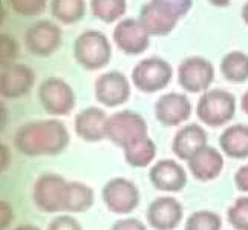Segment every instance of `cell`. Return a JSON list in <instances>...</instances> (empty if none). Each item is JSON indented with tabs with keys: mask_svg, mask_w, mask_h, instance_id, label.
<instances>
[{
	"mask_svg": "<svg viewBox=\"0 0 248 230\" xmlns=\"http://www.w3.org/2000/svg\"><path fill=\"white\" fill-rule=\"evenodd\" d=\"M74 57L81 68L88 71H97L110 62L112 46L103 33L89 30L75 38Z\"/></svg>",
	"mask_w": 248,
	"mask_h": 230,
	"instance_id": "cell-2",
	"label": "cell"
},
{
	"mask_svg": "<svg viewBox=\"0 0 248 230\" xmlns=\"http://www.w3.org/2000/svg\"><path fill=\"white\" fill-rule=\"evenodd\" d=\"M234 184L241 192H247V194H248V163L236 170Z\"/></svg>",
	"mask_w": 248,
	"mask_h": 230,
	"instance_id": "cell-34",
	"label": "cell"
},
{
	"mask_svg": "<svg viewBox=\"0 0 248 230\" xmlns=\"http://www.w3.org/2000/svg\"><path fill=\"white\" fill-rule=\"evenodd\" d=\"M152 186L161 192H181L187 184L184 167L175 160H159L149 170Z\"/></svg>",
	"mask_w": 248,
	"mask_h": 230,
	"instance_id": "cell-16",
	"label": "cell"
},
{
	"mask_svg": "<svg viewBox=\"0 0 248 230\" xmlns=\"http://www.w3.org/2000/svg\"><path fill=\"white\" fill-rule=\"evenodd\" d=\"M34 82L35 74L30 66L9 63L2 68L0 91H2V95L5 99H18L32 89Z\"/></svg>",
	"mask_w": 248,
	"mask_h": 230,
	"instance_id": "cell-15",
	"label": "cell"
},
{
	"mask_svg": "<svg viewBox=\"0 0 248 230\" xmlns=\"http://www.w3.org/2000/svg\"><path fill=\"white\" fill-rule=\"evenodd\" d=\"M221 72L224 79L232 83H244L248 80V54L232 51L222 57Z\"/></svg>",
	"mask_w": 248,
	"mask_h": 230,
	"instance_id": "cell-24",
	"label": "cell"
},
{
	"mask_svg": "<svg viewBox=\"0 0 248 230\" xmlns=\"http://www.w3.org/2000/svg\"><path fill=\"white\" fill-rule=\"evenodd\" d=\"M208 2L213 6H217V8H224V6L230 5V0H208Z\"/></svg>",
	"mask_w": 248,
	"mask_h": 230,
	"instance_id": "cell-37",
	"label": "cell"
},
{
	"mask_svg": "<svg viewBox=\"0 0 248 230\" xmlns=\"http://www.w3.org/2000/svg\"><path fill=\"white\" fill-rule=\"evenodd\" d=\"M171 65L161 57H147L137 63L132 71V83L141 92L152 94L163 91L171 80Z\"/></svg>",
	"mask_w": 248,
	"mask_h": 230,
	"instance_id": "cell-6",
	"label": "cell"
},
{
	"mask_svg": "<svg viewBox=\"0 0 248 230\" xmlns=\"http://www.w3.org/2000/svg\"><path fill=\"white\" fill-rule=\"evenodd\" d=\"M215 80V66L201 55L187 57L178 68V83L187 92H205Z\"/></svg>",
	"mask_w": 248,
	"mask_h": 230,
	"instance_id": "cell-8",
	"label": "cell"
},
{
	"mask_svg": "<svg viewBox=\"0 0 248 230\" xmlns=\"http://www.w3.org/2000/svg\"><path fill=\"white\" fill-rule=\"evenodd\" d=\"M11 8L23 17H34L45 11L47 0H8Z\"/></svg>",
	"mask_w": 248,
	"mask_h": 230,
	"instance_id": "cell-29",
	"label": "cell"
},
{
	"mask_svg": "<svg viewBox=\"0 0 248 230\" xmlns=\"http://www.w3.org/2000/svg\"><path fill=\"white\" fill-rule=\"evenodd\" d=\"M101 198L109 212L117 215H127L140 204V190L133 181L117 177L103 186Z\"/></svg>",
	"mask_w": 248,
	"mask_h": 230,
	"instance_id": "cell-7",
	"label": "cell"
},
{
	"mask_svg": "<svg viewBox=\"0 0 248 230\" xmlns=\"http://www.w3.org/2000/svg\"><path fill=\"white\" fill-rule=\"evenodd\" d=\"M183 216V204L173 197H159L147 207V223L155 230H175Z\"/></svg>",
	"mask_w": 248,
	"mask_h": 230,
	"instance_id": "cell-14",
	"label": "cell"
},
{
	"mask_svg": "<svg viewBox=\"0 0 248 230\" xmlns=\"http://www.w3.org/2000/svg\"><path fill=\"white\" fill-rule=\"evenodd\" d=\"M198 118L205 126H225L236 114V99L232 92L224 89H208L202 92L196 106Z\"/></svg>",
	"mask_w": 248,
	"mask_h": 230,
	"instance_id": "cell-3",
	"label": "cell"
},
{
	"mask_svg": "<svg viewBox=\"0 0 248 230\" xmlns=\"http://www.w3.org/2000/svg\"><path fill=\"white\" fill-rule=\"evenodd\" d=\"M13 230H40V229L34 224H20V226H16Z\"/></svg>",
	"mask_w": 248,
	"mask_h": 230,
	"instance_id": "cell-38",
	"label": "cell"
},
{
	"mask_svg": "<svg viewBox=\"0 0 248 230\" xmlns=\"http://www.w3.org/2000/svg\"><path fill=\"white\" fill-rule=\"evenodd\" d=\"M124 150V160L130 167H147L156 157V145L150 137L132 143Z\"/></svg>",
	"mask_w": 248,
	"mask_h": 230,
	"instance_id": "cell-23",
	"label": "cell"
},
{
	"mask_svg": "<svg viewBox=\"0 0 248 230\" xmlns=\"http://www.w3.org/2000/svg\"><path fill=\"white\" fill-rule=\"evenodd\" d=\"M222 219L212 210H196L187 218L184 230H221Z\"/></svg>",
	"mask_w": 248,
	"mask_h": 230,
	"instance_id": "cell-27",
	"label": "cell"
},
{
	"mask_svg": "<svg viewBox=\"0 0 248 230\" xmlns=\"http://www.w3.org/2000/svg\"><path fill=\"white\" fill-rule=\"evenodd\" d=\"M16 42L13 37L2 35V65H9L16 57Z\"/></svg>",
	"mask_w": 248,
	"mask_h": 230,
	"instance_id": "cell-32",
	"label": "cell"
},
{
	"mask_svg": "<svg viewBox=\"0 0 248 230\" xmlns=\"http://www.w3.org/2000/svg\"><path fill=\"white\" fill-rule=\"evenodd\" d=\"M46 230H83L81 224L71 215H59L49 223Z\"/></svg>",
	"mask_w": 248,
	"mask_h": 230,
	"instance_id": "cell-31",
	"label": "cell"
},
{
	"mask_svg": "<svg viewBox=\"0 0 248 230\" xmlns=\"http://www.w3.org/2000/svg\"><path fill=\"white\" fill-rule=\"evenodd\" d=\"M39 100L49 115H66L75 106V94L69 83L59 77H47L39 88Z\"/></svg>",
	"mask_w": 248,
	"mask_h": 230,
	"instance_id": "cell-9",
	"label": "cell"
},
{
	"mask_svg": "<svg viewBox=\"0 0 248 230\" xmlns=\"http://www.w3.org/2000/svg\"><path fill=\"white\" fill-rule=\"evenodd\" d=\"M192 177L198 181H212L221 175L224 169V157L213 146H204L187 161Z\"/></svg>",
	"mask_w": 248,
	"mask_h": 230,
	"instance_id": "cell-18",
	"label": "cell"
},
{
	"mask_svg": "<svg viewBox=\"0 0 248 230\" xmlns=\"http://www.w3.org/2000/svg\"><path fill=\"white\" fill-rule=\"evenodd\" d=\"M241 108H242V111L248 115V89L244 92L242 99H241Z\"/></svg>",
	"mask_w": 248,
	"mask_h": 230,
	"instance_id": "cell-36",
	"label": "cell"
},
{
	"mask_svg": "<svg viewBox=\"0 0 248 230\" xmlns=\"http://www.w3.org/2000/svg\"><path fill=\"white\" fill-rule=\"evenodd\" d=\"M138 20L142 25V28L147 31L149 35L163 37L175 30L179 18H176L173 14H170L167 9H164L163 6H159L150 0V2L141 6Z\"/></svg>",
	"mask_w": 248,
	"mask_h": 230,
	"instance_id": "cell-19",
	"label": "cell"
},
{
	"mask_svg": "<svg viewBox=\"0 0 248 230\" xmlns=\"http://www.w3.org/2000/svg\"><path fill=\"white\" fill-rule=\"evenodd\" d=\"M152 2L163 6L170 14H173L176 18L184 17L193 6V0H152Z\"/></svg>",
	"mask_w": 248,
	"mask_h": 230,
	"instance_id": "cell-30",
	"label": "cell"
},
{
	"mask_svg": "<svg viewBox=\"0 0 248 230\" xmlns=\"http://www.w3.org/2000/svg\"><path fill=\"white\" fill-rule=\"evenodd\" d=\"M51 13L59 22L72 25L84 17L86 3L84 0H51Z\"/></svg>",
	"mask_w": 248,
	"mask_h": 230,
	"instance_id": "cell-25",
	"label": "cell"
},
{
	"mask_svg": "<svg viewBox=\"0 0 248 230\" xmlns=\"http://www.w3.org/2000/svg\"><path fill=\"white\" fill-rule=\"evenodd\" d=\"M242 18H244V22L248 25V0H247L244 8H242Z\"/></svg>",
	"mask_w": 248,
	"mask_h": 230,
	"instance_id": "cell-39",
	"label": "cell"
},
{
	"mask_svg": "<svg viewBox=\"0 0 248 230\" xmlns=\"http://www.w3.org/2000/svg\"><path fill=\"white\" fill-rule=\"evenodd\" d=\"M69 132L57 118L35 120L14 133L16 149L26 157H54L69 146Z\"/></svg>",
	"mask_w": 248,
	"mask_h": 230,
	"instance_id": "cell-1",
	"label": "cell"
},
{
	"mask_svg": "<svg viewBox=\"0 0 248 230\" xmlns=\"http://www.w3.org/2000/svg\"><path fill=\"white\" fill-rule=\"evenodd\" d=\"M6 207H8V203H6V201H2V229H5V226H6V215H8L9 218H13L11 206H9L8 210H6Z\"/></svg>",
	"mask_w": 248,
	"mask_h": 230,
	"instance_id": "cell-35",
	"label": "cell"
},
{
	"mask_svg": "<svg viewBox=\"0 0 248 230\" xmlns=\"http://www.w3.org/2000/svg\"><path fill=\"white\" fill-rule=\"evenodd\" d=\"M207 138L208 135L202 126L196 123L187 124L175 133L173 141H171V150L179 160L188 161L199 149L207 146Z\"/></svg>",
	"mask_w": 248,
	"mask_h": 230,
	"instance_id": "cell-20",
	"label": "cell"
},
{
	"mask_svg": "<svg viewBox=\"0 0 248 230\" xmlns=\"http://www.w3.org/2000/svg\"><path fill=\"white\" fill-rule=\"evenodd\" d=\"M93 92L98 103L108 108H117L129 100L130 82L123 72L109 71L95 80Z\"/></svg>",
	"mask_w": 248,
	"mask_h": 230,
	"instance_id": "cell-10",
	"label": "cell"
},
{
	"mask_svg": "<svg viewBox=\"0 0 248 230\" xmlns=\"http://www.w3.org/2000/svg\"><path fill=\"white\" fill-rule=\"evenodd\" d=\"M108 120L109 117L103 109L91 106L75 115L74 128L81 140L98 143L108 138Z\"/></svg>",
	"mask_w": 248,
	"mask_h": 230,
	"instance_id": "cell-17",
	"label": "cell"
},
{
	"mask_svg": "<svg viewBox=\"0 0 248 230\" xmlns=\"http://www.w3.org/2000/svg\"><path fill=\"white\" fill-rule=\"evenodd\" d=\"M68 183L62 175L46 172L35 180L32 187V201L45 214H59L64 209Z\"/></svg>",
	"mask_w": 248,
	"mask_h": 230,
	"instance_id": "cell-5",
	"label": "cell"
},
{
	"mask_svg": "<svg viewBox=\"0 0 248 230\" xmlns=\"http://www.w3.org/2000/svg\"><path fill=\"white\" fill-rule=\"evenodd\" d=\"M227 219L234 230H248V197L237 198L228 207Z\"/></svg>",
	"mask_w": 248,
	"mask_h": 230,
	"instance_id": "cell-28",
	"label": "cell"
},
{
	"mask_svg": "<svg viewBox=\"0 0 248 230\" xmlns=\"http://www.w3.org/2000/svg\"><path fill=\"white\" fill-rule=\"evenodd\" d=\"M95 195L93 190L80 181H69L66 189L63 214H80L86 212L93 206Z\"/></svg>",
	"mask_w": 248,
	"mask_h": 230,
	"instance_id": "cell-22",
	"label": "cell"
},
{
	"mask_svg": "<svg viewBox=\"0 0 248 230\" xmlns=\"http://www.w3.org/2000/svg\"><path fill=\"white\" fill-rule=\"evenodd\" d=\"M25 45L35 57H49L62 45V30L51 20H39L28 28Z\"/></svg>",
	"mask_w": 248,
	"mask_h": 230,
	"instance_id": "cell-11",
	"label": "cell"
},
{
	"mask_svg": "<svg viewBox=\"0 0 248 230\" xmlns=\"http://www.w3.org/2000/svg\"><path fill=\"white\" fill-rule=\"evenodd\" d=\"M126 0H91V11L93 17L104 23H113L121 20L126 14Z\"/></svg>",
	"mask_w": 248,
	"mask_h": 230,
	"instance_id": "cell-26",
	"label": "cell"
},
{
	"mask_svg": "<svg viewBox=\"0 0 248 230\" xmlns=\"http://www.w3.org/2000/svg\"><path fill=\"white\" fill-rule=\"evenodd\" d=\"M192 115V103L186 94L167 92L161 95L155 103V117L167 128L179 126Z\"/></svg>",
	"mask_w": 248,
	"mask_h": 230,
	"instance_id": "cell-13",
	"label": "cell"
},
{
	"mask_svg": "<svg viewBox=\"0 0 248 230\" xmlns=\"http://www.w3.org/2000/svg\"><path fill=\"white\" fill-rule=\"evenodd\" d=\"M219 146L230 158H248V124H233L225 128L219 137Z\"/></svg>",
	"mask_w": 248,
	"mask_h": 230,
	"instance_id": "cell-21",
	"label": "cell"
},
{
	"mask_svg": "<svg viewBox=\"0 0 248 230\" xmlns=\"http://www.w3.org/2000/svg\"><path fill=\"white\" fill-rule=\"evenodd\" d=\"M113 42L118 49L127 55L142 54L150 43V35L142 28L138 18H121L118 25L113 28Z\"/></svg>",
	"mask_w": 248,
	"mask_h": 230,
	"instance_id": "cell-12",
	"label": "cell"
},
{
	"mask_svg": "<svg viewBox=\"0 0 248 230\" xmlns=\"http://www.w3.org/2000/svg\"><path fill=\"white\" fill-rule=\"evenodd\" d=\"M109 230H147V227L137 218H123L113 223Z\"/></svg>",
	"mask_w": 248,
	"mask_h": 230,
	"instance_id": "cell-33",
	"label": "cell"
},
{
	"mask_svg": "<svg viewBox=\"0 0 248 230\" xmlns=\"http://www.w3.org/2000/svg\"><path fill=\"white\" fill-rule=\"evenodd\" d=\"M146 137H149L147 123L135 111L124 109L112 114L108 120V140L121 149Z\"/></svg>",
	"mask_w": 248,
	"mask_h": 230,
	"instance_id": "cell-4",
	"label": "cell"
}]
</instances>
